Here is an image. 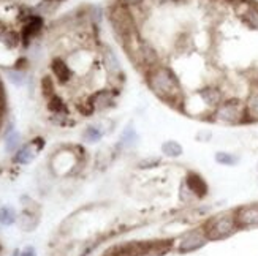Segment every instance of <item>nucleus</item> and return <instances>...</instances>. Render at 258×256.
Segmentation results:
<instances>
[{"instance_id":"obj_24","label":"nucleus","mask_w":258,"mask_h":256,"mask_svg":"<svg viewBox=\"0 0 258 256\" xmlns=\"http://www.w3.org/2000/svg\"><path fill=\"white\" fill-rule=\"evenodd\" d=\"M7 77L10 82H13L15 86H22L26 82V74L19 70H7Z\"/></svg>"},{"instance_id":"obj_5","label":"nucleus","mask_w":258,"mask_h":256,"mask_svg":"<svg viewBox=\"0 0 258 256\" xmlns=\"http://www.w3.org/2000/svg\"><path fill=\"white\" fill-rule=\"evenodd\" d=\"M208 242V237L205 234L203 228L201 229H194L188 231L182 236L181 242H179V251L181 253H190V251H197L201 247H205Z\"/></svg>"},{"instance_id":"obj_22","label":"nucleus","mask_w":258,"mask_h":256,"mask_svg":"<svg viewBox=\"0 0 258 256\" xmlns=\"http://www.w3.org/2000/svg\"><path fill=\"white\" fill-rule=\"evenodd\" d=\"M137 131H135L132 127L125 128L124 133H122V136H120V142H122V146H135V142H137Z\"/></svg>"},{"instance_id":"obj_23","label":"nucleus","mask_w":258,"mask_h":256,"mask_svg":"<svg viewBox=\"0 0 258 256\" xmlns=\"http://www.w3.org/2000/svg\"><path fill=\"white\" fill-rule=\"evenodd\" d=\"M244 18L252 27L258 29V5H250L247 11L244 13Z\"/></svg>"},{"instance_id":"obj_28","label":"nucleus","mask_w":258,"mask_h":256,"mask_svg":"<svg viewBox=\"0 0 258 256\" xmlns=\"http://www.w3.org/2000/svg\"><path fill=\"white\" fill-rule=\"evenodd\" d=\"M143 2V0H124V4L128 5V7H137Z\"/></svg>"},{"instance_id":"obj_29","label":"nucleus","mask_w":258,"mask_h":256,"mask_svg":"<svg viewBox=\"0 0 258 256\" xmlns=\"http://www.w3.org/2000/svg\"><path fill=\"white\" fill-rule=\"evenodd\" d=\"M157 2H160V4H168V2H176V0H157Z\"/></svg>"},{"instance_id":"obj_7","label":"nucleus","mask_w":258,"mask_h":256,"mask_svg":"<svg viewBox=\"0 0 258 256\" xmlns=\"http://www.w3.org/2000/svg\"><path fill=\"white\" fill-rule=\"evenodd\" d=\"M44 146V141L43 139H35L32 141L27 146H24L22 149H19L15 155V161L16 163H21V164H26V163H30L33 158L37 157V153L43 149Z\"/></svg>"},{"instance_id":"obj_20","label":"nucleus","mask_w":258,"mask_h":256,"mask_svg":"<svg viewBox=\"0 0 258 256\" xmlns=\"http://www.w3.org/2000/svg\"><path fill=\"white\" fill-rule=\"evenodd\" d=\"M16 221V214L15 210L11 207H2L0 209V223L5 225V226H10L13 225Z\"/></svg>"},{"instance_id":"obj_16","label":"nucleus","mask_w":258,"mask_h":256,"mask_svg":"<svg viewBox=\"0 0 258 256\" xmlns=\"http://www.w3.org/2000/svg\"><path fill=\"white\" fill-rule=\"evenodd\" d=\"M245 117L250 120H258V91L252 92L245 103Z\"/></svg>"},{"instance_id":"obj_21","label":"nucleus","mask_w":258,"mask_h":256,"mask_svg":"<svg viewBox=\"0 0 258 256\" xmlns=\"http://www.w3.org/2000/svg\"><path fill=\"white\" fill-rule=\"evenodd\" d=\"M216 161L223 166H233L238 163V157L228 152H217L216 153Z\"/></svg>"},{"instance_id":"obj_25","label":"nucleus","mask_w":258,"mask_h":256,"mask_svg":"<svg viewBox=\"0 0 258 256\" xmlns=\"http://www.w3.org/2000/svg\"><path fill=\"white\" fill-rule=\"evenodd\" d=\"M5 43L8 44L10 48L16 46V44H18V35H16V33H13V32L7 33V35H5Z\"/></svg>"},{"instance_id":"obj_3","label":"nucleus","mask_w":258,"mask_h":256,"mask_svg":"<svg viewBox=\"0 0 258 256\" xmlns=\"http://www.w3.org/2000/svg\"><path fill=\"white\" fill-rule=\"evenodd\" d=\"M245 117V108L239 103V100H228V102H222L216 111L212 120L217 124H225V125H236L241 124Z\"/></svg>"},{"instance_id":"obj_27","label":"nucleus","mask_w":258,"mask_h":256,"mask_svg":"<svg viewBox=\"0 0 258 256\" xmlns=\"http://www.w3.org/2000/svg\"><path fill=\"white\" fill-rule=\"evenodd\" d=\"M19 256H35V248L27 247V248H24V251L19 253Z\"/></svg>"},{"instance_id":"obj_17","label":"nucleus","mask_w":258,"mask_h":256,"mask_svg":"<svg viewBox=\"0 0 258 256\" xmlns=\"http://www.w3.org/2000/svg\"><path fill=\"white\" fill-rule=\"evenodd\" d=\"M21 144V135L18 131H8L5 138V149L7 152H16Z\"/></svg>"},{"instance_id":"obj_2","label":"nucleus","mask_w":258,"mask_h":256,"mask_svg":"<svg viewBox=\"0 0 258 256\" xmlns=\"http://www.w3.org/2000/svg\"><path fill=\"white\" fill-rule=\"evenodd\" d=\"M239 228L236 225V218H234V214H220L209 218L203 231L208 237V240H222L227 239L231 234H234Z\"/></svg>"},{"instance_id":"obj_19","label":"nucleus","mask_w":258,"mask_h":256,"mask_svg":"<svg viewBox=\"0 0 258 256\" xmlns=\"http://www.w3.org/2000/svg\"><path fill=\"white\" fill-rule=\"evenodd\" d=\"M48 108H49L51 113H54L55 116H60V114H65V113H67L63 102H62V100H60L59 97H55V95H52V97L49 98Z\"/></svg>"},{"instance_id":"obj_10","label":"nucleus","mask_w":258,"mask_h":256,"mask_svg":"<svg viewBox=\"0 0 258 256\" xmlns=\"http://www.w3.org/2000/svg\"><path fill=\"white\" fill-rule=\"evenodd\" d=\"M200 98L203 100V103L209 108H217L222 103V94L216 87H206L203 91H200Z\"/></svg>"},{"instance_id":"obj_14","label":"nucleus","mask_w":258,"mask_h":256,"mask_svg":"<svg viewBox=\"0 0 258 256\" xmlns=\"http://www.w3.org/2000/svg\"><path fill=\"white\" fill-rule=\"evenodd\" d=\"M103 62H105V66H106L108 73L117 74L120 71V62L117 59V55L114 54V51L106 49L105 51V55H103Z\"/></svg>"},{"instance_id":"obj_15","label":"nucleus","mask_w":258,"mask_h":256,"mask_svg":"<svg viewBox=\"0 0 258 256\" xmlns=\"http://www.w3.org/2000/svg\"><path fill=\"white\" fill-rule=\"evenodd\" d=\"M140 55H141V59L146 65H155L157 63V52L155 49L151 46L149 43H141L140 44Z\"/></svg>"},{"instance_id":"obj_1","label":"nucleus","mask_w":258,"mask_h":256,"mask_svg":"<svg viewBox=\"0 0 258 256\" xmlns=\"http://www.w3.org/2000/svg\"><path fill=\"white\" fill-rule=\"evenodd\" d=\"M148 82L151 91L168 103H173L181 95V84H179L176 74L168 66H155L149 73Z\"/></svg>"},{"instance_id":"obj_6","label":"nucleus","mask_w":258,"mask_h":256,"mask_svg":"<svg viewBox=\"0 0 258 256\" xmlns=\"http://www.w3.org/2000/svg\"><path fill=\"white\" fill-rule=\"evenodd\" d=\"M236 225L239 229H253L258 228V204L242 206L234 212Z\"/></svg>"},{"instance_id":"obj_18","label":"nucleus","mask_w":258,"mask_h":256,"mask_svg":"<svg viewBox=\"0 0 258 256\" xmlns=\"http://www.w3.org/2000/svg\"><path fill=\"white\" fill-rule=\"evenodd\" d=\"M103 136V131L102 128H98L97 125H91V127H87L83 133V138L86 142H98L100 139H102Z\"/></svg>"},{"instance_id":"obj_30","label":"nucleus","mask_w":258,"mask_h":256,"mask_svg":"<svg viewBox=\"0 0 258 256\" xmlns=\"http://www.w3.org/2000/svg\"><path fill=\"white\" fill-rule=\"evenodd\" d=\"M15 256H19V251H15Z\"/></svg>"},{"instance_id":"obj_11","label":"nucleus","mask_w":258,"mask_h":256,"mask_svg":"<svg viewBox=\"0 0 258 256\" xmlns=\"http://www.w3.org/2000/svg\"><path fill=\"white\" fill-rule=\"evenodd\" d=\"M18 225L22 231H33L38 225V217L26 209L24 212L18 217Z\"/></svg>"},{"instance_id":"obj_13","label":"nucleus","mask_w":258,"mask_h":256,"mask_svg":"<svg viewBox=\"0 0 258 256\" xmlns=\"http://www.w3.org/2000/svg\"><path fill=\"white\" fill-rule=\"evenodd\" d=\"M52 71H54V74H55V77L60 81V82H67L70 79V76H72V71H70V68H69V65H67L63 60H60V59H54L52 60Z\"/></svg>"},{"instance_id":"obj_12","label":"nucleus","mask_w":258,"mask_h":256,"mask_svg":"<svg viewBox=\"0 0 258 256\" xmlns=\"http://www.w3.org/2000/svg\"><path fill=\"white\" fill-rule=\"evenodd\" d=\"M160 150L168 158H179L184 153V149H182L181 144H179L177 141H173V139L165 141L160 146Z\"/></svg>"},{"instance_id":"obj_26","label":"nucleus","mask_w":258,"mask_h":256,"mask_svg":"<svg viewBox=\"0 0 258 256\" xmlns=\"http://www.w3.org/2000/svg\"><path fill=\"white\" fill-rule=\"evenodd\" d=\"M159 158H149V160H143L141 163H140V166H141V168H152V166L151 164H159Z\"/></svg>"},{"instance_id":"obj_4","label":"nucleus","mask_w":258,"mask_h":256,"mask_svg":"<svg viewBox=\"0 0 258 256\" xmlns=\"http://www.w3.org/2000/svg\"><path fill=\"white\" fill-rule=\"evenodd\" d=\"M111 22L116 33L122 38H127L133 30V21L125 7H116L111 13Z\"/></svg>"},{"instance_id":"obj_8","label":"nucleus","mask_w":258,"mask_h":256,"mask_svg":"<svg viewBox=\"0 0 258 256\" xmlns=\"http://www.w3.org/2000/svg\"><path fill=\"white\" fill-rule=\"evenodd\" d=\"M187 188L195 198H205L208 195V184L205 182V179L201 176L195 174V173H190L187 177H185V182Z\"/></svg>"},{"instance_id":"obj_9","label":"nucleus","mask_w":258,"mask_h":256,"mask_svg":"<svg viewBox=\"0 0 258 256\" xmlns=\"http://www.w3.org/2000/svg\"><path fill=\"white\" fill-rule=\"evenodd\" d=\"M89 105L92 106L94 111H105L113 105V94H111L109 91H100V92L92 95L91 103Z\"/></svg>"}]
</instances>
